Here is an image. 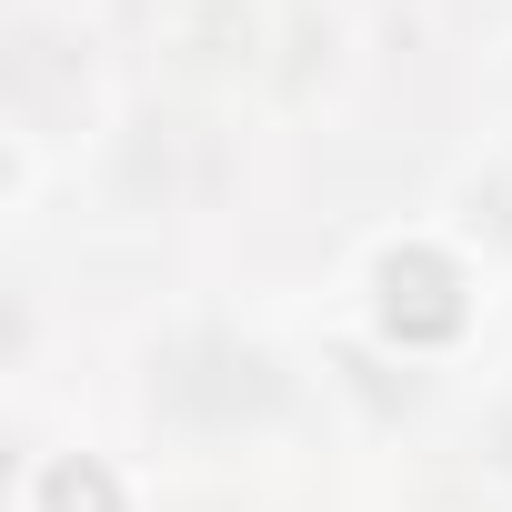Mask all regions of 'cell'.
I'll return each mask as SVG.
<instances>
[{
  "instance_id": "obj_1",
  "label": "cell",
  "mask_w": 512,
  "mask_h": 512,
  "mask_svg": "<svg viewBox=\"0 0 512 512\" xmlns=\"http://www.w3.org/2000/svg\"><path fill=\"white\" fill-rule=\"evenodd\" d=\"M151 412L171 432H201V442H231V432H262L292 412V372L262 352V342H241V332H181L151 352Z\"/></svg>"
},
{
  "instance_id": "obj_2",
  "label": "cell",
  "mask_w": 512,
  "mask_h": 512,
  "mask_svg": "<svg viewBox=\"0 0 512 512\" xmlns=\"http://www.w3.org/2000/svg\"><path fill=\"white\" fill-rule=\"evenodd\" d=\"M131 31L151 61L191 71V81H241L272 51V11L262 0H131Z\"/></svg>"
},
{
  "instance_id": "obj_3",
  "label": "cell",
  "mask_w": 512,
  "mask_h": 512,
  "mask_svg": "<svg viewBox=\"0 0 512 512\" xmlns=\"http://www.w3.org/2000/svg\"><path fill=\"white\" fill-rule=\"evenodd\" d=\"M211 181H221V141H211L201 121H141V131L121 141V191H131V201L191 211Z\"/></svg>"
},
{
  "instance_id": "obj_4",
  "label": "cell",
  "mask_w": 512,
  "mask_h": 512,
  "mask_svg": "<svg viewBox=\"0 0 512 512\" xmlns=\"http://www.w3.org/2000/svg\"><path fill=\"white\" fill-rule=\"evenodd\" d=\"M81 101H91L81 51H71L61 31L21 21V41H11V111H21L31 131H61V121H81Z\"/></svg>"
},
{
  "instance_id": "obj_5",
  "label": "cell",
  "mask_w": 512,
  "mask_h": 512,
  "mask_svg": "<svg viewBox=\"0 0 512 512\" xmlns=\"http://www.w3.org/2000/svg\"><path fill=\"white\" fill-rule=\"evenodd\" d=\"M482 462H492V472H512V392H502V412L482 422Z\"/></svg>"
}]
</instances>
